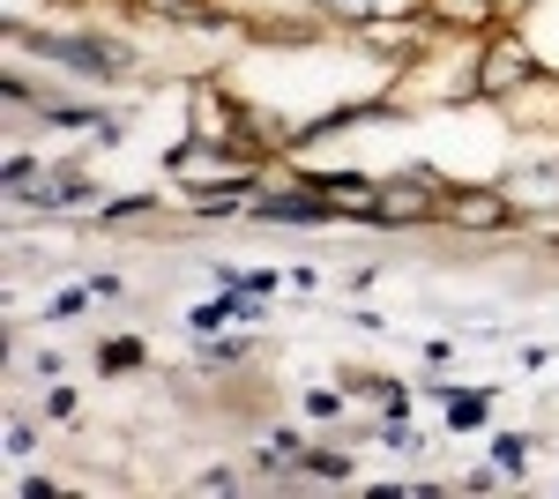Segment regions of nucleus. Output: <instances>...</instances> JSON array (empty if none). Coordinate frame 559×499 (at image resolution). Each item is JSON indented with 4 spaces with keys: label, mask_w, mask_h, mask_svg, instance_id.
Listing matches in <instances>:
<instances>
[{
    "label": "nucleus",
    "mask_w": 559,
    "mask_h": 499,
    "mask_svg": "<svg viewBox=\"0 0 559 499\" xmlns=\"http://www.w3.org/2000/svg\"><path fill=\"white\" fill-rule=\"evenodd\" d=\"M530 68H537V60H530V52H522L515 38H500L492 52H485V75H477V90H485V97H500V90L530 83Z\"/></svg>",
    "instance_id": "f257e3e1"
},
{
    "label": "nucleus",
    "mask_w": 559,
    "mask_h": 499,
    "mask_svg": "<svg viewBox=\"0 0 559 499\" xmlns=\"http://www.w3.org/2000/svg\"><path fill=\"white\" fill-rule=\"evenodd\" d=\"M60 68H75V75H120V52H105V45H75V38H52L45 45Z\"/></svg>",
    "instance_id": "f03ea898"
},
{
    "label": "nucleus",
    "mask_w": 559,
    "mask_h": 499,
    "mask_svg": "<svg viewBox=\"0 0 559 499\" xmlns=\"http://www.w3.org/2000/svg\"><path fill=\"white\" fill-rule=\"evenodd\" d=\"M448 216H455V224H477V231H492V224H508V202H500V194H463Z\"/></svg>",
    "instance_id": "7ed1b4c3"
},
{
    "label": "nucleus",
    "mask_w": 559,
    "mask_h": 499,
    "mask_svg": "<svg viewBox=\"0 0 559 499\" xmlns=\"http://www.w3.org/2000/svg\"><path fill=\"white\" fill-rule=\"evenodd\" d=\"M173 165H179V179H194V187H210V179H231V171H224V157H216V150H202V142H194V150H179Z\"/></svg>",
    "instance_id": "20e7f679"
},
{
    "label": "nucleus",
    "mask_w": 559,
    "mask_h": 499,
    "mask_svg": "<svg viewBox=\"0 0 559 499\" xmlns=\"http://www.w3.org/2000/svg\"><path fill=\"white\" fill-rule=\"evenodd\" d=\"M485 403H492L485 388H455V395H448V425H455V432H477V425H485Z\"/></svg>",
    "instance_id": "39448f33"
},
{
    "label": "nucleus",
    "mask_w": 559,
    "mask_h": 499,
    "mask_svg": "<svg viewBox=\"0 0 559 499\" xmlns=\"http://www.w3.org/2000/svg\"><path fill=\"white\" fill-rule=\"evenodd\" d=\"M373 216H432V194L426 187H388L381 202H373Z\"/></svg>",
    "instance_id": "423d86ee"
},
{
    "label": "nucleus",
    "mask_w": 559,
    "mask_h": 499,
    "mask_svg": "<svg viewBox=\"0 0 559 499\" xmlns=\"http://www.w3.org/2000/svg\"><path fill=\"white\" fill-rule=\"evenodd\" d=\"M134 358H142V343H128V335H120V343H105V351H97V366H112V373H128Z\"/></svg>",
    "instance_id": "0eeeda50"
},
{
    "label": "nucleus",
    "mask_w": 559,
    "mask_h": 499,
    "mask_svg": "<svg viewBox=\"0 0 559 499\" xmlns=\"http://www.w3.org/2000/svg\"><path fill=\"white\" fill-rule=\"evenodd\" d=\"M336 15H350V23H373V0H329Z\"/></svg>",
    "instance_id": "6e6552de"
}]
</instances>
